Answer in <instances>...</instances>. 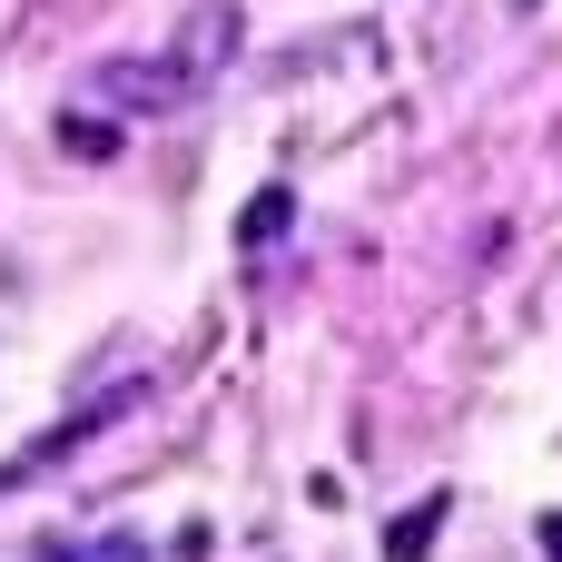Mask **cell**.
<instances>
[{"label":"cell","mask_w":562,"mask_h":562,"mask_svg":"<svg viewBox=\"0 0 562 562\" xmlns=\"http://www.w3.org/2000/svg\"><path fill=\"white\" fill-rule=\"evenodd\" d=\"M89 89H99L109 109H178V99H198V79H188L178 49H168V59H109Z\"/></svg>","instance_id":"cell-1"},{"label":"cell","mask_w":562,"mask_h":562,"mask_svg":"<svg viewBox=\"0 0 562 562\" xmlns=\"http://www.w3.org/2000/svg\"><path fill=\"white\" fill-rule=\"evenodd\" d=\"M178 59H188V79L207 89V79L237 59V0H207V10H188V30H178Z\"/></svg>","instance_id":"cell-2"},{"label":"cell","mask_w":562,"mask_h":562,"mask_svg":"<svg viewBox=\"0 0 562 562\" xmlns=\"http://www.w3.org/2000/svg\"><path fill=\"white\" fill-rule=\"evenodd\" d=\"M445 514H454V494H425V504H405V514L385 524V562H425V553H435V533H445Z\"/></svg>","instance_id":"cell-3"},{"label":"cell","mask_w":562,"mask_h":562,"mask_svg":"<svg viewBox=\"0 0 562 562\" xmlns=\"http://www.w3.org/2000/svg\"><path fill=\"white\" fill-rule=\"evenodd\" d=\"M286 227H296V198H286V188H257V198L237 207V247H277Z\"/></svg>","instance_id":"cell-4"},{"label":"cell","mask_w":562,"mask_h":562,"mask_svg":"<svg viewBox=\"0 0 562 562\" xmlns=\"http://www.w3.org/2000/svg\"><path fill=\"white\" fill-rule=\"evenodd\" d=\"M59 148L99 168V158H119V119H89V109H59Z\"/></svg>","instance_id":"cell-5"},{"label":"cell","mask_w":562,"mask_h":562,"mask_svg":"<svg viewBox=\"0 0 562 562\" xmlns=\"http://www.w3.org/2000/svg\"><path fill=\"white\" fill-rule=\"evenodd\" d=\"M40 562H148L138 533H89V543H40Z\"/></svg>","instance_id":"cell-6"},{"label":"cell","mask_w":562,"mask_h":562,"mask_svg":"<svg viewBox=\"0 0 562 562\" xmlns=\"http://www.w3.org/2000/svg\"><path fill=\"white\" fill-rule=\"evenodd\" d=\"M533 543H543V562H562V514H543V524H533Z\"/></svg>","instance_id":"cell-7"},{"label":"cell","mask_w":562,"mask_h":562,"mask_svg":"<svg viewBox=\"0 0 562 562\" xmlns=\"http://www.w3.org/2000/svg\"><path fill=\"white\" fill-rule=\"evenodd\" d=\"M524 10H533V0H524Z\"/></svg>","instance_id":"cell-8"}]
</instances>
